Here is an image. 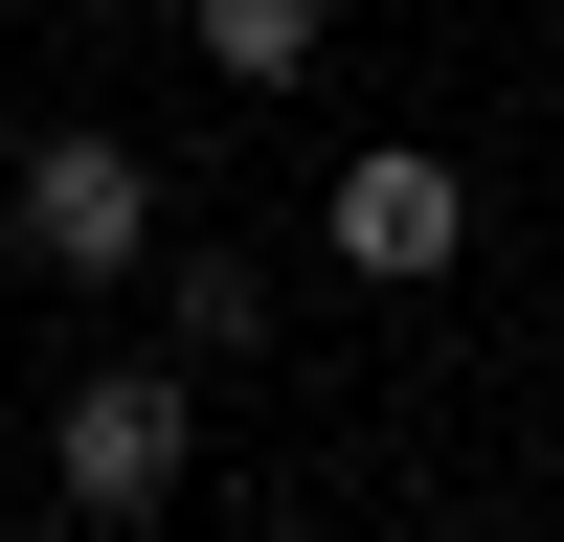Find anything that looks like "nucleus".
I'll return each instance as SVG.
<instances>
[{
	"mask_svg": "<svg viewBox=\"0 0 564 542\" xmlns=\"http://www.w3.org/2000/svg\"><path fill=\"white\" fill-rule=\"evenodd\" d=\"M181 430H204V406H181V361H113V384H68L45 475H68L90 520H159V497H181Z\"/></svg>",
	"mask_w": 564,
	"mask_h": 542,
	"instance_id": "nucleus-3",
	"label": "nucleus"
},
{
	"mask_svg": "<svg viewBox=\"0 0 564 542\" xmlns=\"http://www.w3.org/2000/svg\"><path fill=\"white\" fill-rule=\"evenodd\" d=\"M316 249H339L361 294H430V271L475 249V181H452L430 136H384V159H339V204H316Z\"/></svg>",
	"mask_w": 564,
	"mask_h": 542,
	"instance_id": "nucleus-1",
	"label": "nucleus"
},
{
	"mask_svg": "<svg viewBox=\"0 0 564 542\" xmlns=\"http://www.w3.org/2000/svg\"><path fill=\"white\" fill-rule=\"evenodd\" d=\"M204 68H226V90H294V68H316V0H204Z\"/></svg>",
	"mask_w": 564,
	"mask_h": 542,
	"instance_id": "nucleus-4",
	"label": "nucleus"
},
{
	"mask_svg": "<svg viewBox=\"0 0 564 542\" xmlns=\"http://www.w3.org/2000/svg\"><path fill=\"white\" fill-rule=\"evenodd\" d=\"M23 271H68V294L159 271V181H135L113 136H23Z\"/></svg>",
	"mask_w": 564,
	"mask_h": 542,
	"instance_id": "nucleus-2",
	"label": "nucleus"
}]
</instances>
